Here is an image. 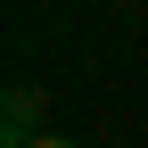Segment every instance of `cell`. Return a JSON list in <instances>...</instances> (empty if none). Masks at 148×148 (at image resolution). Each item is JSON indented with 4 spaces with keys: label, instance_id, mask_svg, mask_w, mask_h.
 I'll use <instances>...</instances> for the list:
<instances>
[{
    "label": "cell",
    "instance_id": "6da1fadb",
    "mask_svg": "<svg viewBox=\"0 0 148 148\" xmlns=\"http://www.w3.org/2000/svg\"><path fill=\"white\" fill-rule=\"evenodd\" d=\"M41 82H8V99H0V148H33L41 140Z\"/></svg>",
    "mask_w": 148,
    "mask_h": 148
},
{
    "label": "cell",
    "instance_id": "7a4b0ae2",
    "mask_svg": "<svg viewBox=\"0 0 148 148\" xmlns=\"http://www.w3.org/2000/svg\"><path fill=\"white\" fill-rule=\"evenodd\" d=\"M33 148H74V140H66V132H41V140H33Z\"/></svg>",
    "mask_w": 148,
    "mask_h": 148
}]
</instances>
